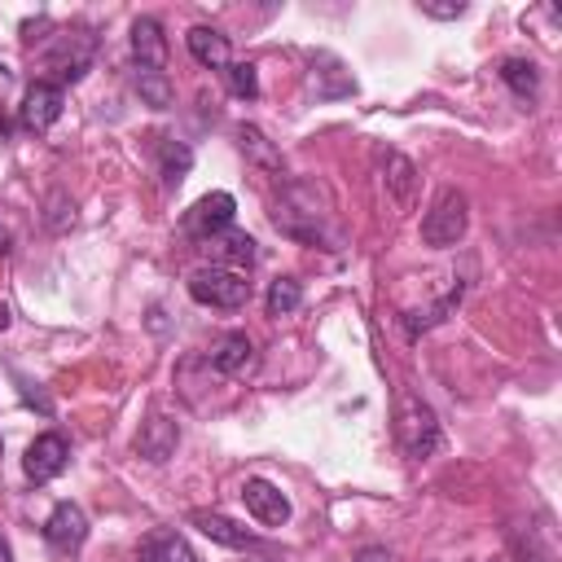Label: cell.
Returning <instances> with one entry per match:
<instances>
[{
	"label": "cell",
	"instance_id": "83f0119b",
	"mask_svg": "<svg viewBox=\"0 0 562 562\" xmlns=\"http://www.w3.org/2000/svg\"><path fill=\"white\" fill-rule=\"evenodd\" d=\"M9 321H13V312H9V303H0V334L9 329Z\"/></svg>",
	"mask_w": 562,
	"mask_h": 562
},
{
	"label": "cell",
	"instance_id": "ba28073f",
	"mask_svg": "<svg viewBox=\"0 0 562 562\" xmlns=\"http://www.w3.org/2000/svg\"><path fill=\"white\" fill-rule=\"evenodd\" d=\"M241 501H246V509H250L263 527H281V522L290 518L285 492H281L277 483H268V479H246V483H241Z\"/></svg>",
	"mask_w": 562,
	"mask_h": 562
},
{
	"label": "cell",
	"instance_id": "6da1fadb",
	"mask_svg": "<svg viewBox=\"0 0 562 562\" xmlns=\"http://www.w3.org/2000/svg\"><path fill=\"white\" fill-rule=\"evenodd\" d=\"M334 202L325 193V184H312V180H290L277 198V211H272V224L294 237V241H307V246H329L334 250Z\"/></svg>",
	"mask_w": 562,
	"mask_h": 562
},
{
	"label": "cell",
	"instance_id": "5b68a950",
	"mask_svg": "<svg viewBox=\"0 0 562 562\" xmlns=\"http://www.w3.org/2000/svg\"><path fill=\"white\" fill-rule=\"evenodd\" d=\"M233 211H237L233 193L215 189V193H206V198H198V202L189 206V215H184V233H189L193 241H206V237L233 228Z\"/></svg>",
	"mask_w": 562,
	"mask_h": 562
},
{
	"label": "cell",
	"instance_id": "7402d4cb",
	"mask_svg": "<svg viewBox=\"0 0 562 562\" xmlns=\"http://www.w3.org/2000/svg\"><path fill=\"white\" fill-rule=\"evenodd\" d=\"M303 303V285L294 277H277L268 285V316H290Z\"/></svg>",
	"mask_w": 562,
	"mask_h": 562
},
{
	"label": "cell",
	"instance_id": "8992f818",
	"mask_svg": "<svg viewBox=\"0 0 562 562\" xmlns=\"http://www.w3.org/2000/svg\"><path fill=\"white\" fill-rule=\"evenodd\" d=\"M61 105H66V88L48 83V79H35L18 105V119L26 132H48L57 119H61Z\"/></svg>",
	"mask_w": 562,
	"mask_h": 562
},
{
	"label": "cell",
	"instance_id": "f546056e",
	"mask_svg": "<svg viewBox=\"0 0 562 562\" xmlns=\"http://www.w3.org/2000/svg\"><path fill=\"white\" fill-rule=\"evenodd\" d=\"M4 132H9V119H4V110H0V136H4Z\"/></svg>",
	"mask_w": 562,
	"mask_h": 562
},
{
	"label": "cell",
	"instance_id": "ffe728a7",
	"mask_svg": "<svg viewBox=\"0 0 562 562\" xmlns=\"http://www.w3.org/2000/svg\"><path fill=\"white\" fill-rule=\"evenodd\" d=\"M158 167H162V180L167 184H180L184 171L193 167V149L176 136H158Z\"/></svg>",
	"mask_w": 562,
	"mask_h": 562
},
{
	"label": "cell",
	"instance_id": "d6986e66",
	"mask_svg": "<svg viewBox=\"0 0 562 562\" xmlns=\"http://www.w3.org/2000/svg\"><path fill=\"white\" fill-rule=\"evenodd\" d=\"M501 79H505V88H509L518 101H536V92H540V70H536V61H527V57H505V61H501Z\"/></svg>",
	"mask_w": 562,
	"mask_h": 562
},
{
	"label": "cell",
	"instance_id": "30bf717a",
	"mask_svg": "<svg viewBox=\"0 0 562 562\" xmlns=\"http://www.w3.org/2000/svg\"><path fill=\"white\" fill-rule=\"evenodd\" d=\"M176 443H180V426L171 417H162V413H149L140 422V430H136V452L145 461H167L176 452Z\"/></svg>",
	"mask_w": 562,
	"mask_h": 562
},
{
	"label": "cell",
	"instance_id": "7a4b0ae2",
	"mask_svg": "<svg viewBox=\"0 0 562 562\" xmlns=\"http://www.w3.org/2000/svg\"><path fill=\"white\" fill-rule=\"evenodd\" d=\"M189 299L202 303V307H220V312H237L250 303V281L246 272H233V268H220V263H206L198 272H189Z\"/></svg>",
	"mask_w": 562,
	"mask_h": 562
},
{
	"label": "cell",
	"instance_id": "ac0fdd59",
	"mask_svg": "<svg viewBox=\"0 0 562 562\" xmlns=\"http://www.w3.org/2000/svg\"><path fill=\"white\" fill-rule=\"evenodd\" d=\"M386 193H391V202L400 206V211H408L413 206V198H417V167L404 158V154H386Z\"/></svg>",
	"mask_w": 562,
	"mask_h": 562
},
{
	"label": "cell",
	"instance_id": "2e32d148",
	"mask_svg": "<svg viewBox=\"0 0 562 562\" xmlns=\"http://www.w3.org/2000/svg\"><path fill=\"white\" fill-rule=\"evenodd\" d=\"M132 57H136V66H149V70L167 66V40H162V26L154 18L132 22Z\"/></svg>",
	"mask_w": 562,
	"mask_h": 562
},
{
	"label": "cell",
	"instance_id": "d4e9b609",
	"mask_svg": "<svg viewBox=\"0 0 562 562\" xmlns=\"http://www.w3.org/2000/svg\"><path fill=\"white\" fill-rule=\"evenodd\" d=\"M422 13L426 18H461L465 13V0H452V4H426L422 0Z\"/></svg>",
	"mask_w": 562,
	"mask_h": 562
},
{
	"label": "cell",
	"instance_id": "484cf974",
	"mask_svg": "<svg viewBox=\"0 0 562 562\" xmlns=\"http://www.w3.org/2000/svg\"><path fill=\"white\" fill-rule=\"evenodd\" d=\"M351 562H391V553H386L382 544H369V549H360Z\"/></svg>",
	"mask_w": 562,
	"mask_h": 562
},
{
	"label": "cell",
	"instance_id": "7c38bea8",
	"mask_svg": "<svg viewBox=\"0 0 562 562\" xmlns=\"http://www.w3.org/2000/svg\"><path fill=\"white\" fill-rule=\"evenodd\" d=\"M202 246H206L211 263H220V268L241 272V268H250V263H255V241H250L246 233H237V228H224V233L206 237Z\"/></svg>",
	"mask_w": 562,
	"mask_h": 562
},
{
	"label": "cell",
	"instance_id": "f1b7e54d",
	"mask_svg": "<svg viewBox=\"0 0 562 562\" xmlns=\"http://www.w3.org/2000/svg\"><path fill=\"white\" fill-rule=\"evenodd\" d=\"M0 562H13V549H9V540L0 536Z\"/></svg>",
	"mask_w": 562,
	"mask_h": 562
},
{
	"label": "cell",
	"instance_id": "52a82bcc",
	"mask_svg": "<svg viewBox=\"0 0 562 562\" xmlns=\"http://www.w3.org/2000/svg\"><path fill=\"white\" fill-rule=\"evenodd\" d=\"M66 461H70L66 435L44 430L40 439H31V448H26V457H22V470H26L31 483H48V479H57V474L66 470Z\"/></svg>",
	"mask_w": 562,
	"mask_h": 562
},
{
	"label": "cell",
	"instance_id": "9a60e30c",
	"mask_svg": "<svg viewBox=\"0 0 562 562\" xmlns=\"http://www.w3.org/2000/svg\"><path fill=\"white\" fill-rule=\"evenodd\" d=\"M312 92H316L321 101H334V97L356 92V79L342 70V61H338L334 53H316V57H312Z\"/></svg>",
	"mask_w": 562,
	"mask_h": 562
},
{
	"label": "cell",
	"instance_id": "9c48e42d",
	"mask_svg": "<svg viewBox=\"0 0 562 562\" xmlns=\"http://www.w3.org/2000/svg\"><path fill=\"white\" fill-rule=\"evenodd\" d=\"M44 540H48L53 549H79V544L88 540V518H83V509H79L75 501H57L53 514L44 518Z\"/></svg>",
	"mask_w": 562,
	"mask_h": 562
},
{
	"label": "cell",
	"instance_id": "4fadbf2b",
	"mask_svg": "<svg viewBox=\"0 0 562 562\" xmlns=\"http://www.w3.org/2000/svg\"><path fill=\"white\" fill-rule=\"evenodd\" d=\"M189 522H193L202 536H211L215 544H228V549H255V544H259L255 531H246L241 522H233V518H224V514H211V509H193Z\"/></svg>",
	"mask_w": 562,
	"mask_h": 562
},
{
	"label": "cell",
	"instance_id": "44dd1931",
	"mask_svg": "<svg viewBox=\"0 0 562 562\" xmlns=\"http://www.w3.org/2000/svg\"><path fill=\"white\" fill-rule=\"evenodd\" d=\"M136 92H140V101L145 105H154V110H167L171 105V79L162 75V70H149V66H136Z\"/></svg>",
	"mask_w": 562,
	"mask_h": 562
},
{
	"label": "cell",
	"instance_id": "e0dca14e",
	"mask_svg": "<svg viewBox=\"0 0 562 562\" xmlns=\"http://www.w3.org/2000/svg\"><path fill=\"white\" fill-rule=\"evenodd\" d=\"M184 44H189V53H193L202 66H211V70H224V66L233 61V57H228V35L215 31V26H189Z\"/></svg>",
	"mask_w": 562,
	"mask_h": 562
},
{
	"label": "cell",
	"instance_id": "3957f363",
	"mask_svg": "<svg viewBox=\"0 0 562 562\" xmlns=\"http://www.w3.org/2000/svg\"><path fill=\"white\" fill-rule=\"evenodd\" d=\"M395 439L404 448V457H430L439 448V417L422 395H400L395 408Z\"/></svg>",
	"mask_w": 562,
	"mask_h": 562
},
{
	"label": "cell",
	"instance_id": "4316f807",
	"mask_svg": "<svg viewBox=\"0 0 562 562\" xmlns=\"http://www.w3.org/2000/svg\"><path fill=\"white\" fill-rule=\"evenodd\" d=\"M518 562H544V553L536 549V540H518Z\"/></svg>",
	"mask_w": 562,
	"mask_h": 562
},
{
	"label": "cell",
	"instance_id": "603a6c76",
	"mask_svg": "<svg viewBox=\"0 0 562 562\" xmlns=\"http://www.w3.org/2000/svg\"><path fill=\"white\" fill-rule=\"evenodd\" d=\"M220 75H224V83H228L233 97H241V101H255L259 97V75H255L250 61H228Z\"/></svg>",
	"mask_w": 562,
	"mask_h": 562
},
{
	"label": "cell",
	"instance_id": "277c9868",
	"mask_svg": "<svg viewBox=\"0 0 562 562\" xmlns=\"http://www.w3.org/2000/svg\"><path fill=\"white\" fill-rule=\"evenodd\" d=\"M470 228V202L461 189H439V198L430 202L426 220H422V241L435 246V250H448L465 237Z\"/></svg>",
	"mask_w": 562,
	"mask_h": 562
},
{
	"label": "cell",
	"instance_id": "cb8c5ba5",
	"mask_svg": "<svg viewBox=\"0 0 562 562\" xmlns=\"http://www.w3.org/2000/svg\"><path fill=\"white\" fill-rule=\"evenodd\" d=\"M237 140H241V149H246L255 162H263V167H272V171L281 167V154L268 145V136H263L259 127H246V123H241V127H237Z\"/></svg>",
	"mask_w": 562,
	"mask_h": 562
},
{
	"label": "cell",
	"instance_id": "5bb4252c",
	"mask_svg": "<svg viewBox=\"0 0 562 562\" xmlns=\"http://www.w3.org/2000/svg\"><path fill=\"white\" fill-rule=\"evenodd\" d=\"M211 364H215L224 378H241V373L255 369V342H250L241 329H233V334H224V338L215 342Z\"/></svg>",
	"mask_w": 562,
	"mask_h": 562
},
{
	"label": "cell",
	"instance_id": "8fae6325",
	"mask_svg": "<svg viewBox=\"0 0 562 562\" xmlns=\"http://www.w3.org/2000/svg\"><path fill=\"white\" fill-rule=\"evenodd\" d=\"M136 558H140V562H202L198 549H193L180 531H171V527L149 531V536L140 540V549H136Z\"/></svg>",
	"mask_w": 562,
	"mask_h": 562
}]
</instances>
